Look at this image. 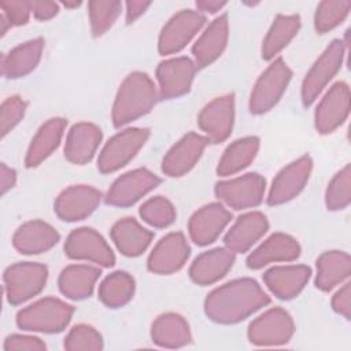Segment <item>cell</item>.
Returning a JSON list of instances; mask_svg holds the SVG:
<instances>
[{
	"label": "cell",
	"instance_id": "obj_47",
	"mask_svg": "<svg viewBox=\"0 0 351 351\" xmlns=\"http://www.w3.org/2000/svg\"><path fill=\"white\" fill-rule=\"evenodd\" d=\"M151 5V1H128L125 4L126 7V22L132 23L137 18H140L147 8Z\"/></svg>",
	"mask_w": 351,
	"mask_h": 351
},
{
	"label": "cell",
	"instance_id": "obj_42",
	"mask_svg": "<svg viewBox=\"0 0 351 351\" xmlns=\"http://www.w3.org/2000/svg\"><path fill=\"white\" fill-rule=\"evenodd\" d=\"M26 112V101L18 96H10L1 103L0 108V132L4 138L23 118Z\"/></svg>",
	"mask_w": 351,
	"mask_h": 351
},
{
	"label": "cell",
	"instance_id": "obj_37",
	"mask_svg": "<svg viewBox=\"0 0 351 351\" xmlns=\"http://www.w3.org/2000/svg\"><path fill=\"white\" fill-rule=\"evenodd\" d=\"M122 3L110 0V1H103V0H96V1H89L88 3V10H89V22H90V32L93 37H100L103 36L118 19L121 14Z\"/></svg>",
	"mask_w": 351,
	"mask_h": 351
},
{
	"label": "cell",
	"instance_id": "obj_20",
	"mask_svg": "<svg viewBox=\"0 0 351 351\" xmlns=\"http://www.w3.org/2000/svg\"><path fill=\"white\" fill-rule=\"evenodd\" d=\"M232 219V214L222 203H208L192 214L188 222V232L197 245L214 243Z\"/></svg>",
	"mask_w": 351,
	"mask_h": 351
},
{
	"label": "cell",
	"instance_id": "obj_24",
	"mask_svg": "<svg viewBox=\"0 0 351 351\" xmlns=\"http://www.w3.org/2000/svg\"><path fill=\"white\" fill-rule=\"evenodd\" d=\"M229 38L228 15L222 14L215 18L200 34L192 47L196 67H207L214 63L225 51Z\"/></svg>",
	"mask_w": 351,
	"mask_h": 351
},
{
	"label": "cell",
	"instance_id": "obj_4",
	"mask_svg": "<svg viewBox=\"0 0 351 351\" xmlns=\"http://www.w3.org/2000/svg\"><path fill=\"white\" fill-rule=\"evenodd\" d=\"M3 280L8 303L16 306L44 289L48 280V267L37 262H18L4 270Z\"/></svg>",
	"mask_w": 351,
	"mask_h": 351
},
{
	"label": "cell",
	"instance_id": "obj_45",
	"mask_svg": "<svg viewBox=\"0 0 351 351\" xmlns=\"http://www.w3.org/2000/svg\"><path fill=\"white\" fill-rule=\"evenodd\" d=\"M332 308L346 319L351 318V284L346 282L332 298Z\"/></svg>",
	"mask_w": 351,
	"mask_h": 351
},
{
	"label": "cell",
	"instance_id": "obj_43",
	"mask_svg": "<svg viewBox=\"0 0 351 351\" xmlns=\"http://www.w3.org/2000/svg\"><path fill=\"white\" fill-rule=\"evenodd\" d=\"M1 15L10 23V26L26 25L32 12V1L25 0H11L0 3Z\"/></svg>",
	"mask_w": 351,
	"mask_h": 351
},
{
	"label": "cell",
	"instance_id": "obj_32",
	"mask_svg": "<svg viewBox=\"0 0 351 351\" xmlns=\"http://www.w3.org/2000/svg\"><path fill=\"white\" fill-rule=\"evenodd\" d=\"M151 339L163 348H181L192 341V333L182 315L165 313L152 322Z\"/></svg>",
	"mask_w": 351,
	"mask_h": 351
},
{
	"label": "cell",
	"instance_id": "obj_26",
	"mask_svg": "<svg viewBox=\"0 0 351 351\" xmlns=\"http://www.w3.org/2000/svg\"><path fill=\"white\" fill-rule=\"evenodd\" d=\"M300 255V245L289 234L274 233L269 236L247 258V266L258 270L273 262H292Z\"/></svg>",
	"mask_w": 351,
	"mask_h": 351
},
{
	"label": "cell",
	"instance_id": "obj_49",
	"mask_svg": "<svg viewBox=\"0 0 351 351\" xmlns=\"http://www.w3.org/2000/svg\"><path fill=\"white\" fill-rule=\"evenodd\" d=\"M196 8L199 12H210V14H215L219 10H222L226 5V1H218V0H197L196 3Z\"/></svg>",
	"mask_w": 351,
	"mask_h": 351
},
{
	"label": "cell",
	"instance_id": "obj_40",
	"mask_svg": "<svg viewBox=\"0 0 351 351\" xmlns=\"http://www.w3.org/2000/svg\"><path fill=\"white\" fill-rule=\"evenodd\" d=\"M138 213L143 221L154 228H166L171 225L177 217L173 203L159 195L144 202Z\"/></svg>",
	"mask_w": 351,
	"mask_h": 351
},
{
	"label": "cell",
	"instance_id": "obj_3",
	"mask_svg": "<svg viewBox=\"0 0 351 351\" xmlns=\"http://www.w3.org/2000/svg\"><path fill=\"white\" fill-rule=\"evenodd\" d=\"M74 307L56 298H43L16 314L18 328L29 332L59 333L70 324Z\"/></svg>",
	"mask_w": 351,
	"mask_h": 351
},
{
	"label": "cell",
	"instance_id": "obj_35",
	"mask_svg": "<svg viewBox=\"0 0 351 351\" xmlns=\"http://www.w3.org/2000/svg\"><path fill=\"white\" fill-rule=\"evenodd\" d=\"M258 149L259 138L256 136H248L233 141L223 151L217 166V174L228 177L241 171L255 159Z\"/></svg>",
	"mask_w": 351,
	"mask_h": 351
},
{
	"label": "cell",
	"instance_id": "obj_13",
	"mask_svg": "<svg viewBox=\"0 0 351 351\" xmlns=\"http://www.w3.org/2000/svg\"><path fill=\"white\" fill-rule=\"evenodd\" d=\"M234 95L228 93L207 103L197 117V125L213 144L225 141L233 129Z\"/></svg>",
	"mask_w": 351,
	"mask_h": 351
},
{
	"label": "cell",
	"instance_id": "obj_10",
	"mask_svg": "<svg viewBox=\"0 0 351 351\" xmlns=\"http://www.w3.org/2000/svg\"><path fill=\"white\" fill-rule=\"evenodd\" d=\"M64 254L70 259L89 261L103 267L115 265V255L103 236L92 228L74 229L66 239Z\"/></svg>",
	"mask_w": 351,
	"mask_h": 351
},
{
	"label": "cell",
	"instance_id": "obj_22",
	"mask_svg": "<svg viewBox=\"0 0 351 351\" xmlns=\"http://www.w3.org/2000/svg\"><path fill=\"white\" fill-rule=\"evenodd\" d=\"M58 230L49 223L33 219L22 223L12 236L14 248L23 255H37L49 251L59 241Z\"/></svg>",
	"mask_w": 351,
	"mask_h": 351
},
{
	"label": "cell",
	"instance_id": "obj_12",
	"mask_svg": "<svg viewBox=\"0 0 351 351\" xmlns=\"http://www.w3.org/2000/svg\"><path fill=\"white\" fill-rule=\"evenodd\" d=\"M160 184V178L148 169L140 167L118 177L106 195V203L114 207H129Z\"/></svg>",
	"mask_w": 351,
	"mask_h": 351
},
{
	"label": "cell",
	"instance_id": "obj_7",
	"mask_svg": "<svg viewBox=\"0 0 351 351\" xmlns=\"http://www.w3.org/2000/svg\"><path fill=\"white\" fill-rule=\"evenodd\" d=\"M148 137L149 130L145 128H129L118 132L103 147L97 159V169L101 173L119 170L136 156Z\"/></svg>",
	"mask_w": 351,
	"mask_h": 351
},
{
	"label": "cell",
	"instance_id": "obj_33",
	"mask_svg": "<svg viewBox=\"0 0 351 351\" xmlns=\"http://www.w3.org/2000/svg\"><path fill=\"white\" fill-rule=\"evenodd\" d=\"M351 271L350 255L344 251H326L317 259L315 287L324 292L344 282Z\"/></svg>",
	"mask_w": 351,
	"mask_h": 351
},
{
	"label": "cell",
	"instance_id": "obj_31",
	"mask_svg": "<svg viewBox=\"0 0 351 351\" xmlns=\"http://www.w3.org/2000/svg\"><path fill=\"white\" fill-rule=\"evenodd\" d=\"M100 274V269L90 265H70L59 274V291L71 300L86 299L92 295Z\"/></svg>",
	"mask_w": 351,
	"mask_h": 351
},
{
	"label": "cell",
	"instance_id": "obj_30",
	"mask_svg": "<svg viewBox=\"0 0 351 351\" xmlns=\"http://www.w3.org/2000/svg\"><path fill=\"white\" fill-rule=\"evenodd\" d=\"M154 233L141 226L134 218L126 217L111 228V239L118 251L125 256H138L151 244Z\"/></svg>",
	"mask_w": 351,
	"mask_h": 351
},
{
	"label": "cell",
	"instance_id": "obj_21",
	"mask_svg": "<svg viewBox=\"0 0 351 351\" xmlns=\"http://www.w3.org/2000/svg\"><path fill=\"white\" fill-rule=\"evenodd\" d=\"M310 277L311 269L304 265L274 266L265 271L263 282L276 298L291 300L303 291Z\"/></svg>",
	"mask_w": 351,
	"mask_h": 351
},
{
	"label": "cell",
	"instance_id": "obj_46",
	"mask_svg": "<svg viewBox=\"0 0 351 351\" xmlns=\"http://www.w3.org/2000/svg\"><path fill=\"white\" fill-rule=\"evenodd\" d=\"M32 12L38 21H48L59 12V4L55 1H32Z\"/></svg>",
	"mask_w": 351,
	"mask_h": 351
},
{
	"label": "cell",
	"instance_id": "obj_27",
	"mask_svg": "<svg viewBox=\"0 0 351 351\" xmlns=\"http://www.w3.org/2000/svg\"><path fill=\"white\" fill-rule=\"evenodd\" d=\"M234 252L226 247L213 248L195 258L189 267V277L197 285H211L232 269Z\"/></svg>",
	"mask_w": 351,
	"mask_h": 351
},
{
	"label": "cell",
	"instance_id": "obj_38",
	"mask_svg": "<svg viewBox=\"0 0 351 351\" xmlns=\"http://www.w3.org/2000/svg\"><path fill=\"white\" fill-rule=\"evenodd\" d=\"M351 202V166L346 165L337 171L325 192V204L330 211L344 210Z\"/></svg>",
	"mask_w": 351,
	"mask_h": 351
},
{
	"label": "cell",
	"instance_id": "obj_23",
	"mask_svg": "<svg viewBox=\"0 0 351 351\" xmlns=\"http://www.w3.org/2000/svg\"><path fill=\"white\" fill-rule=\"evenodd\" d=\"M269 229V221L261 211L240 215L223 237L225 247L234 254L248 251Z\"/></svg>",
	"mask_w": 351,
	"mask_h": 351
},
{
	"label": "cell",
	"instance_id": "obj_5",
	"mask_svg": "<svg viewBox=\"0 0 351 351\" xmlns=\"http://www.w3.org/2000/svg\"><path fill=\"white\" fill-rule=\"evenodd\" d=\"M292 78V70L281 59H274L270 66L256 80L251 96L250 111L255 115L270 111L284 95L289 81Z\"/></svg>",
	"mask_w": 351,
	"mask_h": 351
},
{
	"label": "cell",
	"instance_id": "obj_48",
	"mask_svg": "<svg viewBox=\"0 0 351 351\" xmlns=\"http://www.w3.org/2000/svg\"><path fill=\"white\" fill-rule=\"evenodd\" d=\"M0 182H1V195H5L10 189H12L16 182L15 170L8 167L5 163L0 165Z\"/></svg>",
	"mask_w": 351,
	"mask_h": 351
},
{
	"label": "cell",
	"instance_id": "obj_14",
	"mask_svg": "<svg viewBox=\"0 0 351 351\" xmlns=\"http://www.w3.org/2000/svg\"><path fill=\"white\" fill-rule=\"evenodd\" d=\"M311 170L313 160L308 155H303L281 169L271 182L267 195V204L278 206L296 197L306 186Z\"/></svg>",
	"mask_w": 351,
	"mask_h": 351
},
{
	"label": "cell",
	"instance_id": "obj_6",
	"mask_svg": "<svg viewBox=\"0 0 351 351\" xmlns=\"http://www.w3.org/2000/svg\"><path fill=\"white\" fill-rule=\"evenodd\" d=\"M347 41L333 40L314 62L302 82V101L311 106L329 81L339 73L346 55Z\"/></svg>",
	"mask_w": 351,
	"mask_h": 351
},
{
	"label": "cell",
	"instance_id": "obj_11",
	"mask_svg": "<svg viewBox=\"0 0 351 351\" xmlns=\"http://www.w3.org/2000/svg\"><path fill=\"white\" fill-rule=\"evenodd\" d=\"M204 23V14L195 10H181L163 26L158 40L159 53L171 55L181 51L200 32Z\"/></svg>",
	"mask_w": 351,
	"mask_h": 351
},
{
	"label": "cell",
	"instance_id": "obj_28",
	"mask_svg": "<svg viewBox=\"0 0 351 351\" xmlns=\"http://www.w3.org/2000/svg\"><path fill=\"white\" fill-rule=\"evenodd\" d=\"M67 121L60 117L48 119L40 126L33 137L25 158L26 167H36L43 163L59 147Z\"/></svg>",
	"mask_w": 351,
	"mask_h": 351
},
{
	"label": "cell",
	"instance_id": "obj_29",
	"mask_svg": "<svg viewBox=\"0 0 351 351\" xmlns=\"http://www.w3.org/2000/svg\"><path fill=\"white\" fill-rule=\"evenodd\" d=\"M44 49L41 37L12 48L1 58V74L5 78H21L30 74L40 63Z\"/></svg>",
	"mask_w": 351,
	"mask_h": 351
},
{
	"label": "cell",
	"instance_id": "obj_50",
	"mask_svg": "<svg viewBox=\"0 0 351 351\" xmlns=\"http://www.w3.org/2000/svg\"><path fill=\"white\" fill-rule=\"evenodd\" d=\"M66 8H75V7H78V5H81V1H74V3H69V1H64V3H62Z\"/></svg>",
	"mask_w": 351,
	"mask_h": 351
},
{
	"label": "cell",
	"instance_id": "obj_18",
	"mask_svg": "<svg viewBox=\"0 0 351 351\" xmlns=\"http://www.w3.org/2000/svg\"><path fill=\"white\" fill-rule=\"evenodd\" d=\"M208 138L195 132L182 136L163 156L162 171L169 177H181L195 167L202 158Z\"/></svg>",
	"mask_w": 351,
	"mask_h": 351
},
{
	"label": "cell",
	"instance_id": "obj_36",
	"mask_svg": "<svg viewBox=\"0 0 351 351\" xmlns=\"http://www.w3.org/2000/svg\"><path fill=\"white\" fill-rule=\"evenodd\" d=\"M134 278L126 271H114L108 274L99 285L100 302L110 307L118 308L129 303L134 295Z\"/></svg>",
	"mask_w": 351,
	"mask_h": 351
},
{
	"label": "cell",
	"instance_id": "obj_1",
	"mask_svg": "<svg viewBox=\"0 0 351 351\" xmlns=\"http://www.w3.org/2000/svg\"><path fill=\"white\" fill-rule=\"evenodd\" d=\"M270 298L252 278H237L213 289L204 300L206 315L217 324H237L259 308Z\"/></svg>",
	"mask_w": 351,
	"mask_h": 351
},
{
	"label": "cell",
	"instance_id": "obj_44",
	"mask_svg": "<svg viewBox=\"0 0 351 351\" xmlns=\"http://www.w3.org/2000/svg\"><path fill=\"white\" fill-rule=\"evenodd\" d=\"M3 348L5 351L26 350V351H44L47 350L45 343L34 336L29 335H11L4 340Z\"/></svg>",
	"mask_w": 351,
	"mask_h": 351
},
{
	"label": "cell",
	"instance_id": "obj_25",
	"mask_svg": "<svg viewBox=\"0 0 351 351\" xmlns=\"http://www.w3.org/2000/svg\"><path fill=\"white\" fill-rule=\"evenodd\" d=\"M103 138L101 129L90 122H78L71 126L64 144V158L74 165L92 160Z\"/></svg>",
	"mask_w": 351,
	"mask_h": 351
},
{
	"label": "cell",
	"instance_id": "obj_19",
	"mask_svg": "<svg viewBox=\"0 0 351 351\" xmlns=\"http://www.w3.org/2000/svg\"><path fill=\"white\" fill-rule=\"evenodd\" d=\"M100 200L101 193L96 188L90 185H71L58 195L53 210L62 221H82L97 208Z\"/></svg>",
	"mask_w": 351,
	"mask_h": 351
},
{
	"label": "cell",
	"instance_id": "obj_8",
	"mask_svg": "<svg viewBox=\"0 0 351 351\" xmlns=\"http://www.w3.org/2000/svg\"><path fill=\"white\" fill-rule=\"evenodd\" d=\"M266 189L265 178L258 173L218 181L215 184V196L233 210H244L262 203Z\"/></svg>",
	"mask_w": 351,
	"mask_h": 351
},
{
	"label": "cell",
	"instance_id": "obj_34",
	"mask_svg": "<svg viewBox=\"0 0 351 351\" xmlns=\"http://www.w3.org/2000/svg\"><path fill=\"white\" fill-rule=\"evenodd\" d=\"M300 29L299 15H282L278 14L270 29L267 30L262 41V58L265 60H271L277 56L298 34Z\"/></svg>",
	"mask_w": 351,
	"mask_h": 351
},
{
	"label": "cell",
	"instance_id": "obj_39",
	"mask_svg": "<svg viewBox=\"0 0 351 351\" xmlns=\"http://www.w3.org/2000/svg\"><path fill=\"white\" fill-rule=\"evenodd\" d=\"M351 1L336 0V1H321L314 15V27L318 33H326L337 27L348 15Z\"/></svg>",
	"mask_w": 351,
	"mask_h": 351
},
{
	"label": "cell",
	"instance_id": "obj_2",
	"mask_svg": "<svg viewBox=\"0 0 351 351\" xmlns=\"http://www.w3.org/2000/svg\"><path fill=\"white\" fill-rule=\"evenodd\" d=\"M159 92L148 74L143 71L130 73L119 85L112 104V123L115 128L148 114L158 101Z\"/></svg>",
	"mask_w": 351,
	"mask_h": 351
},
{
	"label": "cell",
	"instance_id": "obj_16",
	"mask_svg": "<svg viewBox=\"0 0 351 351\" xmlns=\"http://www.w3.org/2000/svg\"><path fill=\"white\" fill-rule=\"evenodd\" d=\"M191 254V247L181 232L163 236L151 251L147 267L155 274H171L184 267Z\"/></svg>",
	"mask_w": 351,
	"mask_h": 351
},
{
	"label": "cell",
	"instance_id": "obj_9",
	"mask_svg": "<svg viewBox=\"0 0 351 351\" xmlns=\"http://www.w3.org/2000/svg\"><path fill=\"white\" fill-rule=\"evenodd\" d=\"M295 324L289 313L273 307L256 317L248 326V340L255 346H282L291 340Z\"/></svg>",
	"mask_w": 351,
	"mask_h": 351
},
{
	"label": "cell",
	"instance_id": "obj_15",
	"mask_svg": "<svg viewBox=\"0 0 351 351\" xmlns=\"http://www.w3.org/2000/svg\"><path fill=\"white\" fill-rule=\"evenodd\" d=\"M196 69L195 62L186 56L170 58L160 62L156 67L159 97L176 99L188 93L192 86Z\"/></svg>",
	"mask_w": 351,
	"mask_h": 351
},
{
	"label": "cell",
	"instance_id": "obj_41",
	"mask_svg": "<svg viewBox=\"0 0 351 351\" xmlns=\"http://www.w3.org/2000/svg\"><path fill=\"white\" fill-rule=\"evenodd\" d=\"M63 346L69 351H97L103 348V339L93 326L80 324L70 329Z\"/></svg>",
	"mask_w": 351,
	"mask_h": 351
},
{
	"label": "cell",
	"instance_id": "obj_17",
	"mask_svg": "<svg viewBox=\"0 0 351 351\" xmlns=\"http://www.w3.org/2000/svg\"><path fill=\"white\" fill-rule=\"evenodd\" d=\"M350 114V88L346 82L333 84L321 99L314 114L315 129L321 134H329L340 128Z\"/></svg>",
	"mask_w": 351,
	"mask_h": 351
}]
</instances>
